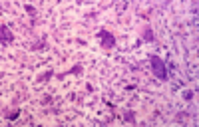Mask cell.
I'll list each match as a JSON object with an SVG mask.
<instances>
[{"mask_svg":"<svg viewBox=\"0 0 199 127\" xmlns=\"http://www.w3.org/2000/svg\"><path fill=\"white\" fill-rule=\"evenodd\" d=\"M48 78H52V72H46L44 75H40V78H38V82H46Z\"/></svg>","mask_w":199,"mask_h":127,"instance_id":"cell-7","label":"cell"},{"mask_svg":"<svg viewBox=\"0 0 199 127\" xmlns=\"http://www.w3.org/2000/svg\"><path fill=\"white\" fill-rule=\"evenodd\" d=\"M142 38H143V40H146V42H153V40H155V36H153V32H151V28H149V26H147V28H146V30H143V34H142Z\"/></svg>","mask_w":199,"mask_h":127,"instance_id":"cell-4","label":"cell"},{"mask_svg":"<svg viewBox=\"0 0 199 127\" xmlns=\"http://www.w3.org/2000/svg\"><path fill=\"white\" fill-rule=\"evenodd\" d=\"M18 115H20V111H12L10 115H6V119H10V121H14V119H16Z\"/></svg>","mask_w":199,"mask_h":127,"instance_id":"cell-8","label":"cell"},{"mask_svg":"<svg viewBox=\"0 0 199 127\" xmlns=\"http://www.w3.org/2000/svg\"><path fill=\"white\" fill-rule=\"evenodd\" d=\"M149 66H151V72H153V75L157 79H161V82L167 79V66H165V62L159 56H149Z\"/></svg>","mask_w":199,"mask_h":127,"instance_id":"cell-1","label":"cell"},{"mask_svg":"<svg viewBox=\"0 0 199 127\" xmlns=\"http://www.w3.org/2000/svg\"><path fill=\"white\" fill-rule=\"evenodd\" d=\"M124 121L125 123H136V113L133 111H124Z\"/></svg>","mask_w":199,"mask_h":127,"instance_id":"cell-5","label":"cell"},{"mask_svg":"<svg viewBox=\"0 0 199 127\" xmlns=\"http://www.w3.org/2000/svg\"><path fill=\"white\" fill-rule=\"evenodd\" d=\"M24 8H26V12L30 14V16H36V8H34V6H32V4H26V6H24Z\"/></svg>","mask_w":199,"mask_h":127,"instance_id":"cell-6","label":"cell"},{"mask_svg":"<svg viewBox=\"0 0 199 127\" xmlns=\"http://www.w3.org/2000/svg\"><path fill=\"white\" fill-rule=\"evenodd\" d=\"M98 38H100V42H102V48H106V50H112L115 46V36L112 34V32H108L106 28H100Z\"/></svg>","mask_w":199,"mask_h":127,"instance_id":"cell-2","label":"cell"},{"mask_svg":"<svg viewBox=\"0 0 199 127\" xmlns=\"http://www.w3.org/2000/svg\"><path fill=\"white\" fill-rule=\"evenodd\" d=\"M0 38H2V46L10 44V42L14 40V34L10 32V28L6 26V24H2V26H0Z\"/></svg>","mask_w":199,"mask_h":127,"instance_id":"cell-3","label":"cell"},{"mask_svg":"<svg viewBox=\"0 0 199 127\" xmlns=\"http://www.w3.org/2000/svg\"><path fill=\"white\" fill-rule=\"evenodd\" d=\"M80 72H82V64H78V66H74L70 70V74H80Z\"/></svg>","mask_w":199,"mask_h":127,"instance_id":"cell-9","label":"cell"},{"mask_svg":"<svg viewBox=\"0 0 199 127\" xmlns=\"http://www.w3.org/2000/svg\"><path fill=\"white\" fill-rule=\"evenodd\" d=\"M183 99H185V101H191V99H193V92H185V93H183Z\"/></svg>","mask_w":199,"mask_h":127,"instance_id":"cell-10","label":"cell"}]
</instances>
